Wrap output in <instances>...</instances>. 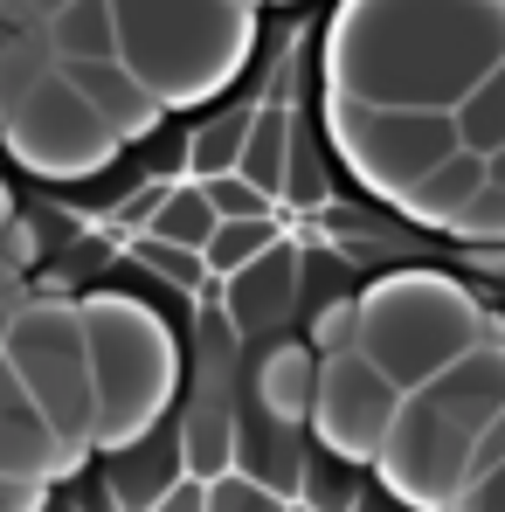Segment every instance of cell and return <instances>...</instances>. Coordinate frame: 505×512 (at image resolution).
Masks as SVG:
<instances>
[{
  "label": "cell",
  "mask_w": 505,
  "mask_h": 512,
  "mask_svg": "<svg viewBox=\"0 0 505 512\" xmlns=\"http://www.w3.org/2000/svg\"><path fill=\"white\" fill-rule=\"evenodd\" d=\"M84 333H90V374H97L90 450L118 457L132 443L160 436V416L180 395V340L146 298L111 291V284L84 291Z\"/></svg>",
  "instance_id": "3957f363"
},
{
  "label": "cell",
  "mask_w": 505,
  "mask_h": 512,
  "mask_svg": "<svg viewBox=\"0 0 505 512\" xmlns=\"http://www.w3.org/2000/svg\"><path fill=\"white\" fill-rule=\"evenodd\" d=\"M284 194H291L298 208H326V160L312 153L305 132H298V146H291V180H284Z\"/></svg>",
  "instance_id": "f546056e"
},
{
  "label": "cell",
  "mask_w": 505,
  "mask_h": 512,
  "mask_svg": "<svg viewBox=\"0 0 505 512\" xmlns=\"http://www.w3.org/2000/svg\"><path fill=\"white\" fill-rule=\"evenodd\" d=\"M305 284H312V312L333 305V298H353V291H346V263L326 256V250H305Z\"/></svg>",
  "instance_id": "d6a6232c"
},
{
  "label": "cell",
  "mask_w": 505,
  "mask_h": 512,
  "mask_svg": "<svg viewBox=\"0 0 505 512\" xmlns=\"http://www.w3.org/2000/svg\"><path fill=\"white\" fill-rule=\"evenodd\" d=\"M485 187H492V160L457 153L450 167H436L416 194L402 201V215H416V222H429V229H464V215L485 201Z\"/></svg>",
  "instance_id": "ac0fdd59"
},
{
  "label": "cell",
  "mask_w": 505,
  "mask_h": 512,
  "mask_svg": "<svg viewBox=\"0 0 505 512\" xmlns=\"http://www.w3.org/2000/svg\"><path fill=\"white\" fill-rule=\"evenodd\" d=\"M360 478H353V464L333 457V450H312V464H305V492H298V506L305 512H360Z\"/></svg>",
  "instance_id": "d4e9b609"
},
{
  "label": "cell",
  "mask_w": 505,
  "mask_h": 512,
  "mask_svg": "<svg viewBox=\"0 0 505 512\" xmlns=\"http://www.w3.org/2000/svg\"><path fill=\"white\" fill-rule=\"evenodd\" d=\"M21 305H28V298H0V353H7V333H14V319H21Z\"/></svg>",
  "instance_id": "74e56055"
},
{
  "label": "cell",
  "mask_w": 505,
  "mask_h": 512,
  "mask_svg": "<svg viewBox=\"0 0 505 512\" xmlns=\"http://www.w3.org/2000/svg\"><path fill=\"white\" fill-rule=\"evenodd\" d=\"M208 492H215V485H201V478H180V485H173V492H167V499H160L153 512H208Z\"/></svg>",
  "instance_id": "8d00e7d4"
},
{
  "label": "cell",
  "mask_w": 505,
  "mask_h": 512,
  "mask_svg": "<svg viewBox=\"0 0 505 512\" xmlns=\"http://www.w3.org/2000/svg\"><path fill=\"white\" fill-rule=\"evenodd\" d=\"M84 450H70L49 416L28 402V388L14 381V367L0 360V478H28V485H56V478H77Z\"/></svg>",
  "instance_id": "30bf717a"
},
{
  "label": "cell",
  "mask_w": 505,
  "mask_h": 512,
  "mask_svg": "<svg viewBox=\"0 0 505 512\" xmlns=\"http://www.w3.org/2000/svg\"><path fill=\"white\" fill-rule=\"evenodd\" d=\"M360 512H402V499H381V492H367V499H360Z\"/></svg>",
  "instance_id": "ab89813d"
},
{
  "label": "cell",
  "mask_w": 505,
  "mask_h": 512,
  "mask_svg": "<svg viewBox=\"0 0 505 512\" xmlns=\"http://www.w3.org/2000/svg\"><path fill=\"white\" fill-rule=\"evenodd\" d=\"M326 97L381 111H464L505 63V0H353L326 21Z\"/></svg>",
  "instance_id": "6da1fadb"
},
{
  "label": "cell",
  "mask_w": 505,
  "mask_h": 512,
  "mask_svg": "<svg viewBox=\"0 0 505 512\" xmlns=\"http://www.w3.org/2000/svg\"><path fill=\"white\" fill-rule=\"evenodd\" d=\"M215 229H222V215H215V201H208V187H173V201L160 208V222L146 229L153 243H173V250H208L215 243Z\"/></svg>",
  "instance_id": "7402d4cb"
},
{
  "label": "cell",
  "mask_w": 505,
  "mask_h": 512,
  "mask_svg": "<svg viewBox=\"0 0 505 512\" xmlns=\"http://www.w3.org/2000/svg\"><path fill=\"white\" fill-rule=\"evenodd\" d=\"M250 132H256V111H215V118H201L187 132V180L194 187H215V180L243 173Z\"/></svg>",
  "instance_id": "ffe728a7"
},
{
  "label": "cell",
  "mask_w": 505,
  "mask_h": 512,
  "mask_svg": "<svg viewBox=\"0 0 505 512\" xmlns=\"http://www.w3.org/2000/svg\"><path fill=\"white\" fill-rule=\"evenodd\" d=\"M471 464H478V429H464L450 409H436L429 395L402 402V423L381 450V485L388 499L416 512H450L471 485Z\"/></svg>",
  "instance_id": "52a82bcc"
},
{
  "label": "cell",
  "mask_w": 505,
  "mask_h": 512,
  "mask_svg": "<svg viewBox=\"0 0 505 512\" xmlns=\"http://www.w3.org/2000/svg\"><path fill=\"white\" fill-rule=\"evenodd\" d=\"M49 49H56L63 70H77V63H118V7H97V0L49 7Z\"/></svg>",
  "instance_id": "d6986e66"
},
{
  "label": "cell",
  "mask_w": 505,
  "mask_h": 512,
  "mask_svg": "<svg viewBox=\"0 0 505 512\" xmlns=\"http://www.w3.org/2000/svg\"><path fill=\"white\" fill-rule=\"evenodd\" d=\"M104 478H111V492H118V506H125V512H153L173 485L187 478L180 436H146V443L118 450V457L104 464Z\"/></svg>",
  "instance_id": "e0dca14e"
},
{
  "label": "cell",
  "mask_w": 505,
  "mask_h": 512,
  "mask_svg": "<svg viewBox=\"0 0 505 512\" xmlns=\"http://www.w3.org/2000/svg\"><path fill=\"white\" fill-rule=\"evenodd\" d=\"M0 512H56V506H49V485H28V478H0Z\"/></svg>",
  "instance_id": "d590c367"
},
{
  "label": "cell",
  "mask_w": 505,
  "mask_h": 512,
  "mask_svg": "<svg viewBox=\"0 0 505 512\" xmlns=\"http://www.w3.org/2000/svg\"><path fill=\"white\" fill-rule=\"evenodd\" d=\"M305 464H312L305 429L243 409V423H236V471H243L250 485H263V492L284 499V506H298V492H305Z\"/></svg>",
  "instance_id": "4fadbf2b"
},
{
  "label": "cell",
  "mask_w": 505,
  "mask_h": 512,
  "mask_svg": "<svg viewBox=\"0 0 505 512\" xmlns=\"http://www.w3.org/2000/svg\"><path fill=\"white\" fill-rule=\"evenodd\" d=\"M0 139H7V153H14L21 167L42 173V180H90V173H104L118 160L111 125L90 111V97L70 84L63 70L28 97V111H21Z\"/></svg>",
  "instance_id": "ba28073f"
},
{
  "label": "cell",
  "mask_w": 505,
  "mask_h": 512,
  "mask_svg": "<svg viewBox=\"0 0 505 512\" xmlns=\"http://www.w3.org/2000/svg\"><path fill=\"white\" fill-rule=\"evenodd\" d=\"M21 215H14V194H7V180H0V243H7V229H14Z\"/></svg>",
  "instance_id": "f35d334b"
},
{
  "label": "cell",
  "mask_w": 505,
  "mask_h": 512,
  "mask_svg": "<svg viewBox=\"0 0 505 512\" xmlns=\"http://www.w3.org/2000/svg\"><path fill=\"white\" fill-rule=\"evenodd\" d=\"M263 14L236 0H125L118 56L160 104H201L243 77Z\"/></svg>",
  "instance_id": "277c9868"
},
{
  "label": "cell",
  "mask_w": 505,
  "mask_h": 512,
  "mask_svg": "<svg viewBox=\"0 0 505 512\" xmlns=\"http://www.w3.org/2000/svg\"><path fill=\"white\" fill-rule=\"evenodd\" d=\"M305 346L319 360H339V353H360V291L353 298H333L305 319Z\"/></svg>",
  "instance_id": "484cf974"
},
{
  "label": "cell",
  "mask_w": 505,
  "mask_h": 512,
  "mask_svg": "<svg viewBox=\"0 0 505 512\" xmlns=\"http://www.w3.org/2000/svg\"><path fill=\"white\" fill-rule=\"evenodd\" d=\"M7 35H14V7H0V42H7Z\"/></svg>",
  "instance_id": "60d3db41"
},
{
  "label": "cell",
  "mask_w": 505,
  "mask_h": 512,
  "mask_svg": "<svg viewBox=\"0 0 505 512\" xmlns=\"http://www.w3.org/2000/svg\"><path fill=\"white\" fill-rule=\"evenodd\" d=\"M277 243H284V236H277V222H222V229H215V243H208L201 256H208V270L229 284V277H243L250 263H263Z\"/></svg>",
  "instance_id": "cb8c5ba5"
},
{
  "label": "cell",
  "mask_w": 505,
  "mask_h": 512,
  "mask_svg": "<svg viewBox=\"0 0 505 512\" xmlns=\"http://www.w3.org/2000/svg\"><path fill=\"white\" fill-rule=\"evenodd\" d=\"M326 125H333V153L346 160V173L395 208L436 167H450L464 153V132L450 111H381V104L326 97Z\"/></svg>",
  "instance_id": "8992f818"
},
{
  "label": "cell",
  "mask_w": 505,
  "mask_h": 512,
  "mask_svg": "<svg viewBox=\"0 0 505 512\" xmlns=\"http://www.w3.org/2000/svg\"><path fill=\"white\" fill-rule=\"evenodd\" d=\"M208 201H215V215H222V222H270V208H277L270 194H256L243 173L215 180V187H208Z\"/></svg>",
  "instance_id": "83f0119b"
},
{
  "label": "cell",
  "mask_w": 505,
  "mask_h": 512,
  "mask_svg": "<svg viewBox=\"0 0 505 512\" xmlns=\"http://www.w3.org/2000/svg\"><path fill=\"white\" fill-rule=\"evenodd\" d=\"M0 256H7V270H14V277H28V270H35V263L49 256V243H42V229H35V222L21 215V222L7 229V243H0Z\"/></svg>",
  "instance_id": "836d02e7"
},
{
  "label": "cell",
  "mask_w": 505,
  "mask_h": 512,
  "mask_svg": "<svg viewBox=\"0 0 505 512\" xmlns=\"http://www.w3.org/2000/svg\"><path fill=\"white\" fill-rule=\"evenodd\" d=\"M132 263H146V270H153L160 284H173V291H201V284L215 277L201 250H173V243H153V236L132 243Z\"/></svg>",
  "instance_id": "4316f807"
},
{
  "label": "cell",
  "mask_w": 505,
  "mask_h": 512,
  "mask_svg": "<svg viewBox=\"0 0 505 512\" xmlns=\"http://www.w3.org/2000/svg\"><path fill=\"white\" fill-rule=\"evenodd\" d=\"M236 423H243V409H229V360H215V367H208V388L194 395V409H187V423H180L187 478H201V485L236 478Z\"/></svg>",
  "instance_id": "5bb4252c"
},
{
  "label": "cell",
  "mask_w": 505,
  "mask_h": 512,
  "mask_svg": "<svg viewBox=\"0 0 505 512\" xmlns=\"http://www.w3.org/2000/svg\"><path fill=\"white\" fill-rule=\"evenodd\" d=\"M208 512H291V506H284V499H270L263 485H250V478L236 471V478H222V485L208 492Z\"/></svg>",
  "instance_id": "4dcf8cb0"
},
{
  "label": "cell",
  "mask_w": 505,
  "mask_h": 512,
  "mask_svg": "<svg viewBox=\"0 0 505 512\" xmlns=\"http://www.w3.org/2000/svg\"><path fill=\"white\" fill-rule=\"evenodd\" d=\"M167 201H173V187H167V180H139V194H125V201H118V222L146 236V229L160 222V208H167Z\"/></svg>",
  "instance_id": "1f68e13d"
},
{
  "label": "cell",
  "mask_w": 505,
  "mask_h": 512,
  "mask_svg": "<svg viewBox=\"0 0 505 512\" xmlns=\"http://www.w3.org/2000/svg\"><path fill=\"white\" fill-rule=\"evenodd\" d=\"M319 374H326V360H319L305 340H270L263 353H250V367H243V395H250L256 416H277V423L312 429Z\"/></svg>",
  "instance_id": "7c38bea8"
},
{
  "label": "cell",
  "mask_w": 505,
  "mask_h": 512,
  "mask_svg": "<svg viewBox=\"0 0 505 512\" xmlns=\"http://www.w3.org/2000/svg\"><path fill=\"white\" fill-rule=\"evenodd\" d=\"M457 236H471V243H505V153L492 160V187H485V201L464 215Z\"/></svg>",
  "instance_id": "f1b7e54d"
},
{
  "label": "cell",
  "mask_w": 505,
  "mask_h": 512,
  "mask_svg": "<svg viewBox=\"0 0 505 512\" xmlns=\"http://www.w3.org/2000/svg\"><path fill=\"white\" fill-rule=\"evenodd\" d=\"M63 77L90 97V111L111 125V139H118V146H132V139L160 132V118H167V104L139 84L132 70H125V56H118V63H77V70H63Z\"/></svg>",
  "instance_id": "9a60e30c"
},
{
  "label": "cell",
  "mask_w": 505,
  "mask_h": 512,
  "mask_svg": "<svg viewBox=\"0 0 505 512\" xmlns=\"http://www.w3.org/2000/svg\"><path fill=\"white\" fill-rule=\"evenodd\" d=\"M291 146H298V132H291V111L284 104H256V132H250V153H243V180H250L256 194H284V180H291Z\"/></svg>",
  "instance_id": "44dd1931"
},
{
  "label": "cell",
  "mask_w": 505,
  "mask_h": 512,
  "mask_svg": "<svg viewBox=\"0 0 505 512\" xmlns=\"http://www.w3.org/2000/svg\"><path fill=\"white\" fill-rule=\"evenodd\" d=\"M298 298H305V250L298 243H277L263 263H250L243 277L222 284V312L243 340H270L298 312Z\"/></svg>",
  "instance_id": "8fae6325"
},
{
  "label": "cell",
  "mask_w": 505,
  "mask_h": 512,
  "mask_svg": "<svg viewBox=\"0 0 505 512\" xmlns=\"http://www.w3.org/2000/svg\"><path fill=\"white\" fill-rule=\"evenodd\" d=\"M63 63L49 49V7H14V35L0 42V132L28 111V97L49 84Z\"/></svg>",
  "instance_id": "2e32d148"
},
{
  "label": "cell",
  "mask_w": 505,
  "mask_h": 512,
  "mask_svg": "<svg viewBox=\"0 0 505 512\" xmlns=\"http://www.w3.org/2000/svg\"><path fill=\"white\" fill-rule=\"evenodd\" d=\"M14 381L28 388V402L49 416V429L90 457V429H97V374H90V333H84V298H28L7 353Z\"/></svg>",
  "instance_id": "5b68a950"
},
{
  "label": "cell",
  "mask_w": 505,
  "mask_h": 512,
  "mask_svg": "<svg viewBox=\"0 0 505 512\" xmlns=\"http://www.w3.org/2000/svg\"><path fill=\"white\" fill-rule=\"evenodd\" d=\"M457 132H464V153H478V160L505 153V63L471 90V104L457 111Z\"/></svg>",
  "instance_id": "603a6c76"
},
{
  "label": "cell",
  "mask_w": 505,
  "mask_h": 512,
  "mask_svg": "<svg viewBox=\"0 0 505 512\" xmlns=\"http://www.w3.org/2000/svg\"><path fill=\"white\" fill-rule=\"evenodd\" d=\"M402 402L409 395L381 367H367L360 353H339V360H326V374H319L312 436H319V450H333L346 464H381L388 436L402 423Z\"/></svg>",
  "instance_id": "9c48e42d"
},
{
  "label": "cell",
  "mask_w": 505,
  "mask_h": 512,
  "mask_svg": "<svg viewBox=\"0 0 505 512\" xmlns=\"http://www.w3.org/2000/svg\"><path fill=\"white\" fill-rule=\"evenodd\" d=\"M291 512H305V506H291Z\"/></svg>",
  "instance_id": "b9f144b4"
},
{
  "label": "cell",
  "mask_w": 505,
  "mask_h": 512,
  "mask_svg": "<svg viewBox=\"0 0 505 512\" xmlns=\"http://www.w3.org/2000/svg\"><path fill=\"white\" fill-rule=\"evenodd\" d=\"M485 340H505V333L485 319L471 284L443 270H388L360 291V360L381 367L402 395L436 388Z\"/></svg>",
  "instance_id": "7a4b0ae2"
},
{
  "label": "cell",
  "mask_w": 505,
  "mask_h": 512,
  "mask_svg": "<svg viewBox=\"0 0 505 512\" xmlns=\"http://www.w3.org/2000/svg\"><path fill=\"white\" fill-rule=\"evenodd\" d=\"M450 512H505V471H492V478H471L464 485V499Z\"/></svg>",
  "instance_id": "e575fe53"
}]
</instances>
